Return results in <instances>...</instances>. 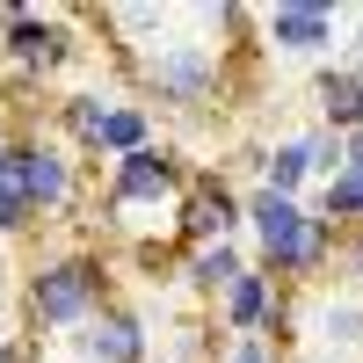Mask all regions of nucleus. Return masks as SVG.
<instances>
[{"mask_svg":"<svg viewBox=\"0 0 363 363\" xmlns=\"http://www.w3.org/2000/svg\"><path fill=\"white\" fill-rule=\"evenodd\" d=\"M182 189H189V167H182V153L167 138L138 145V153L109 160V182H102V211H138V203H182Z\"/></svg>","mask_w":363,"mask_h":363,"instance_id":"nucleus-5","label":"nucleus"},{"mask_svg":"<svg viewBox=\"0 0 363 363\" xmlns=\"http://www.w3.org/2000/svg\"><path fill=\"white\" fill-rule=\"evenodd\" d=\"M211 306H218V327H225V335L240 342V335H284V327H291V298L277 291V277H269V269H240V277L218 291V298H211Z\"/></svg>","mask_w":363,"mask_h":363,"instance_id":"nucleus-7","label":"nucleus"},{"mask_svg":"<svg viewBox=\"0 0 363 363\" xmlns=\"http://www.w3.org/2000/svg\"><path fill=\"white\" fill-rule=\"evenodd\" d=\"M225 363H284V356H277V349H269L262 335H240V342L225 349Z\"/></svg>","mask_w":363,"mask_h":363,"instance_id":"nucleus-19","label":"nucleus"},{"mask_svg":"<svg viewBox=\"0 0 363 363\" xmlns=\"http://www.w3.org/2000/svg\"><path fill=\"white\" fill-rule=\"evenodd\" d=\"M349 73H356V80H363V58H356V66H349Z\"/></svg>","mask_w":363,"mask_h":363,"instance_id":"nucleus-23","label":"nucleus"},{"mask_svg":"<svg viewBox=\"0 0 363 363\" xmlns=\"http://www.w3.org/2000/svg\"><path fill=\"white\" fill-rule=\"evenodd\" d=\"M225 44H203V37H167V44H153V51H138L131 58V73H138V87L153 95L160 109H182V116H196V109H211L225 95Z\"/></svg>","mask_w":363,"mask_h":363,"instance_id":"nucleus-2","label":"nucleus"},{"mask_svg":"<svg viewBox=\"0 0 363 363\" xmlns=\"http://www.w3.org/2000/svg\"><path fill=\"white\" fill-rule=\"evenodd\" d=\"M255 37L269 51L320 58L327 44H335V8H320V0H277V8H255Z\"/></svg>","mask_w":363,"mask_h":363,"instance_id":"nucleus-9","label":"nucleus"},{"mask_svg":"<svg viewBox=\"0 0 363 363\" xmlns=\"http://www.w3.org/2000/svg\"><path fill=\"white\" fill-rule=\"evenodd\" d=\"M306 182H313L306 138H284V145H269V153H262V189H269V196H306Z\"/></svg>","mask_w":363,"mask_h":363,"instance_id":"nucleus-14","label":"nucleus"},{"mask_svg":"<svg viewBox=\"0 0 363 363\" xmlns=\"http://www.w3.org/2000/svg\"><path fill=\"white\" fill-rule=\"evenodd\" d=\"M356 58H363V29H356Z\"/></svg>","mask_w":363,"mask_h":363,"instance_id":"nucleus-24","label":"nucleus"},{"mask_svg":"<svg viewBox=\"0 0 363 363\" xmlns=\"http://www.w3.org/2000/svg\"><path fill=\"white\" fill-rule=\"evenodd\" d=\"M174 233L189 240V247H211V240H233L240 233V196H233V182L225 174H189V189H182L174 203Z\"/></svg>","mask_w":363,"mask_h":363,"instance_id":"nucleus-8","label":"nucleus"},{"mask_svg":"<svg viewBox=\"0 0 363 363\" xmlns=\"http://www.w3.org/2000/svg\"><path fill=\"white\" fill-rule=\"evenodd\" d=\"M0 58L15 80H44L73 58V15L37 8V0H0Z\"/></svg>","mask_w":363,"mask_h":363,"instance_id":"nucleus-4","label":"nucleus"},{"mask_svg":"<svg viewBox=\"0 0 363 363\" xmlns=\"http://www.w3.org/2000/svg\"><path fill=\"white\" fill-rule=\"evenodd\" d=\"M306 167H313V182L342 174V138L335 131H306Z\"/></svg>","mask_w":363,"mask_h":363,"instance_id":"nucleus-17","label":"nucleus"},{"mask_svg":"<svg viewBox=\"0 0 363 363\" xmlns=\"http://www.w3.org/2000/svg\"><path fill=\"white\" fill-rule=\"evenodd\" d=\"M313 95H320V131H335V138L363 131V80L349 66H320L313 73Z\"/></svg>","mask_w":363,"mask_h":363,"instance_id":"nucleus-11","label":"nucleus"},{"mask_svg":"<svg viewBox=\"0 0 363 363\" xmlns=\"http://www.w3.org/2000/svg\"><path fill=\"white\" fill-rule=\"evenodd\" d=\"M22 306L37 327H87L102 306H109V269L87 255V247H66V255H37L22 277Z\"/></svg>","mask_w":363,"mask_h":363,"instance_id":"nucleus-3","label":"nucleus"},{"mask_svg":"<svg viewBox=\"0 0 363 363\" xmlns=\"http://www.w3.org/2000/svg\"><path fill=\"white\" fill-rule=\"evenodd\" d=\"M73 349H80V363H145V320L131 313V306H102L87 327H73Z\"/></svg>","mask_w":363,"mask_h":363,"instance_id":"nucleus-10","label":"nucleus"},{"mask_svg":"<svg viewBox=\"0 0 363 363\" xmlns=\"http://www.w3.org/2000/svg\"><path fill=\"white\" fill-rule=\"evenodd\" d=\"M109 102H116V95H95V87L66 95V102H58V131H66L80 153H87V145H95V131H102V109H109Z\"/></svg>","mask_w":363,"mask_h":363,"instance_id":"nucleus-15","label":"nucleus"},{"mask_svg":"<svg viewBox=\"0 0 363 363\" xmlns=\"http://www.w3.org/2000/svg\"><path fill=\"white\" fill-rule=\"evenodd\" d=\"M240 225L255 233V269H269V277H284L298 291L327 284L342 233L320 225L306 196H269V189H255V196H240Z\"/></svg>","mask_w":363,"mask_h":363,"instance_id":"nucleus-1","label":"nucleus"},{"mask_svg":"<svg viewBox=\"0 0 363 363\" xmlns=\"http://www.w3.org/2000/svg\"><path fill=\"white\" fill-rule=\"evenodd\" d=\"M240 269H247V247H240V240H211V247H189V255H182V277H189L203 298H218Z\"/></svg>","mask_w":363,"mask_h":363,"instance_id":"nucleus-13","label":"nucleus"},{"mask_svg":"<svg viewBox=\"0 0 363 363\" xmlns=\"http://www.w3.org/2000/svg\"><path fill=\"white\" fill-rule=\"evenodd\" d=\"M342 167H356V174H363V131H349V138H342Z\"/></svg>","mask_w":363,"mask_h":363,"instance_id":"nucleus-20","label":"nucleus"},{"mask_svg":"<svg viewBox=\"0 0 363 363\" xmlns=\"http://www.w3.org/2000/svg\"><path fill=\"white\" fill-rule=\"evenodd\" d=\"M15 196L37 211V218H58V211L80 203V160L51 138H15V160H8Z\"/></svg>","mask_w":363,"mask_h":363,"instance_id":"nucleus-6","label":"nucleus"},{"mask_svg":"<svg viewBox=\"0 0 363 363\" xmlns=\"http://www.w3.org/2000/svg\"><path fill=\"white\" fill-rule=\"evenodd\" d=\"M335 262H342V284H349V291H363V225L335 240Z\"/></svg>","mask_w":363,"mask_h":363,"instance_id":"nucleus-18","label":"nucleus"},{"mask_svg":"<svg viewBox=\"0 0 363 363\" xmlns=\"http://www.w3.org/2000/svg\"><path fill=\"white\" fill-rule=\"evenodd\" d=\"M0 363H22V342L15 335H0Z\"/></svg>","mask_w":363,"mask_h":363,"instance_id":"nucleus-22","label":"nucleus"},{"mask_svg":"<svg viewBox=\"0 0 363 363\" xmlns=\"http://www.w3.org/2000/svg\"><path fill=\"white\" fill-rule=\"evenodd\" d=\"M8 160H15V131L0 124V182H8Z\"/></svg>","mask_w":363,"mask_h":363,"instance_id":"nucleus-21","label":"nucleus"},{"mask_svg":"<svg viewBox=\"0 0 363 363\" xmlns=\"http://www.w3.org/2000/svg\"><path fill=\"white\" fill-rule=\"evenodd\" d=\"M138 145H153V109H145V102H109L87 153H95V160H124V153H138Z\"/></svg>","mask_w":363,"mask_h":363,"instance_id":"nucleus-12","label":"nucleus"},{"mask_svg":"<svg viewBox=\"0 0 363 363\" xmlns=\"http://www.w3.org/2000/svg\"><path fill=\"white\" fill-rule=\"evenodd\" d=\"M37 233V211L15 196V182H0V240H29Z\"/></svg>","mask_w":363,"mask_h":363,"instance_id":"nucleus-16","label":"nucleus"}]
</instances>
